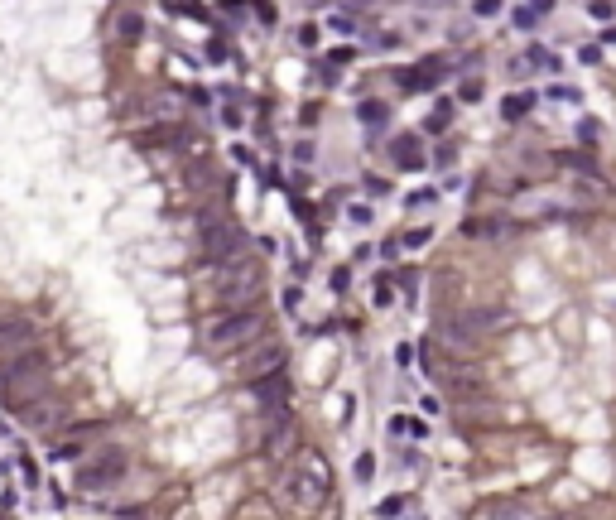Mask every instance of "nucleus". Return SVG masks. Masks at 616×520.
<instances>
[{
    "instance_id": "obj_1",
    "label": "nucleus",
    "mask_w": 616,
    "mask_h": 520,
    "mask_svg": "<svg viewBox=\"0 0 616 520\" xmlns=\"http://www.w3.org/2000/svg\"><path fill=\"white\" fill-rule=\"evenodd\" d=\"M260 332H265V318L260 313H221V318L207 323L203 337H207L212 352H236V347L260 342Z\"/></svg>"
},
{
    "instance_id": "obj_2",
    "label": "nucleus",
    "mask_w": 616,
    "mask_h": 520,
    "mask_svg": "<svg viewBox=\"0 0 616 520\" xmlns=\"http://www.w3.org/2000/svg\"><path fill=\"white\" fill-rule=\"evenodd\" d=\"M44 395V357L34 352V357H24V361H15L10 371H5V386H0V400L10 405V410H29L34 400Z\"/></svg>"
},
{
    "instance_id": "obj_3",
    "label": "nucleus",
    "mask_w": 616,
    "mask_h": 520,
    "mask_svg": "<svg viewBox=\"0 0 616 520\" xmlns=\"http://www.w3.org/2000/svg\"><path fill=\"white\" fill-rule=\"evenodd\" d=\"M34 352H39V323L24 313H10L0 323V371H10L15 361H24Z\"/></svg>"
},
{
    "instance_id": "obj_4",
    "label": "nucleus",
    "mask_w": 616,
    "mask_h": 520,
    "mask_svg": "<svg viewBox=\"0 0 616 520\" xmlns=\"http://www.w3.org/2000/svg\"><path fill=\"white\" fill-rule=\"evenodd\" d=\"M260 294V265L255 260H231L221 270V304H231V313H246L241 304H251Z\"/></svg>"
},
{
    "instance_id": "obj_5",
    "label": "nucleus",
    "mask_w": 616,
    "mask_h": 520,
    "mask_svg": "<svg viewBox=\"0 0 616 520\" xmlns=\"http://www.w3.org/2000/svg\"><path fill=\"white\" fill-rule=\"evenodd\" d=\"M323 496H327V487H323V482H308V472L299 467L294 477H284L280 506H284V511H289L294 520H304V516H313V511L323 506Z\"/></svg>"
},
{
    "instance_id": "obj_6",
    "label": "nucleus",
    "mask_w": 616,
    "mask_h": 520,
    "mask_svg": "<svg viewBox=\"0 0 616 520\" xmlns=\"http://www.w3.org/2000/svg\"><path fill=\"white\" fill-rule=\"evenodd\" d=\"M120 477H125V453H116V448H111V453H97L92 463L78 467V487H82V492H106V487H116Z\"/></svg>"
},
{
    "instance_id": "obj_7",
    "label": "nucleus",
    "mask_w": 616,
    "mask_h": 520,
    "mask_svg": "<svg viewBox=\"0 0 616 520\" xmlns=\"http://www.w3.org/2000/svg\"><path fill=\"white\" fill-rule=\"evenodd\" d=\"M472 520H539V511L520 496H496V501H482L472 511Z\"/></svg>"
},
{
    "instance_id": "obj_8",
    "label": "nucleus",
    "mask_w": 616,
    "mask_h": 520,
    "mask_svg": "<svg viewBox=\"0 0 616 520\" xmlns=\"http://www.w3.org/2000/svg\"><path fill=\"white\" fill-rule=\"evenodd\" d=\"M280 361H284V347L270 337V342H260L246 361H241V376L246 381H260V376H270V371H280Z\"/></svg>"
},
{
    "instance_id": "obj_9",
    "label": "nucleus",
    "mask_w": 616,
    "mask_h": 520,
    "mask_svg": "<svg viewBox=\"0 0 616 520\" xmlns=\"http://www.w3.org/2000/svg\"><path fill=\"white\" fill-rule=\"evenodd\" d=\"M433 82H438V63H424V68L400 73V87H405V92H428Z\"/></svg>"
},
{
    "instance_id": "obj_10",
    "label": "nucleus",
    "mask_w": 616,
    "mask_h": 520,
    "mask_svg": "<svg viewBox=\"0 0 616 520\" xmlns=\"http://www.w3.org/2000/svg\"><path fill=\"white\" fill-rule=\"evenodd\" d=\"M58 419H63L58 405H29V410H24V424H29V429H53Z\"/></svg>"
},
{
    "instance_id": "obj_11",
    "label": "nucleus",
    "mask_w": 616,
    "mask_h": 520,
    "mask_svg": "<svg viewBox=\"0 0 616 520\" xmlns=\"http://www.w3.org/2000/svg\"><path fill=\"white\" fill-rule=\"evenodd\" d=\"M525 63H529V68H544V73H563V63H559L549 48H539V44H529V48H525Z\"/></svg>"
},
{
    "instance_id": "obj_12",
    "label": "nucleus",
    "mask_w": 616,
    "mask_h": 520,
    "mask_svg": "<svg viewBox=\"0 0 616 520\" xmlns=\"http://www.w3.org/2000/svg\"><path fill=\"white\" fill-rule=\"evenodd\" d=\"M529 106H534V92H511V97L501 102V116H506V120H520Z\"/></svg>"
},
{
    "instance_id": "obj_13",
    "label": "nucleus",
    "mask_w": 616,
    "mask_h": 520,
    "mask_svg": "<svg viewBox=\"0 0 616 520\" xmlns=\"http://www.w3.org/2000/svg\"><path fill=\"white\" fill-rule=\"evenodd\" d=\"M419 145H414V135H405L400 145H395V164L400 169H424V154H414Z\"/></svg>"
},
{
    "instance_id": "obj_14",
    "label": "nucleus",
    "mask_w": 616,
    "mask_h": 520,
    "mask_svg": "<svg viewBox=\"0 0 616 520\" xmlns=\"http://www.w3.org/2000/svg\"><path fill=\"white\" fill-rule=\"evenodd\" d=\"M544 15H549V5H520L511 19H515V29H534V24H539Z\"/></svg>"
},
{
    "instance_id": "obj_15",
    "label": "nucleus",
    "mask_w": 616,
    "mask_h": 520,
    "mask_svg": "<svg viewBox=\"0 0 616 520\" xmlns=\"http://www.w3.org/2000/svg\"><path fill=\"white\" fill-rule=\"evenodd\" d=\"M448 125H453V102H438L428 116V130H448Z\"/></svg>"
},
{
    "instance_id": "obj_16",
    "label": "nucleus",
    "mask_w": 616,
    "mask_h": 520,
    "mask_svg": "<svg viewBox=\"0 0 616 520\" xmlns=\"http://www.w3.org/2000/svg\"><path fill=\"white\" fill-rule=\"evenodd\" d=\"M386 116H390V111H386L381 102H366V106H361V120H366V125H381Z\"/></svg>"
},
{
    "instance_id": "obj_17",
    "label": "nucleus",
    "mask_w": 616,
    "mask_h": 520,
    "mask_svg": "<svg viewBox=\"0 0 616 520\" xmlns=\"http://www.w3.org/2000/svg\"><path fill=\"white\" fill-rule=\"evenodd\" d=\"M376 477V463H371V453H361L356 458V482H371Z\"/></svg>"
},
{
    "instance_id": "obj_18",
    "label": "nucleus",
    "mask_w": 616,
    "mask_h": 520,
    "mask_svg": "<svg viewBox=\"0 0 616 520\" xmlns=\"http://www.w3.org/2000/svg\"><path fill=\"white\" fill-rule=\"evenodd\" d=\"M549 97H554V102H568V106H578V102H583V92H578V87H554Z\"/></svg>"
},
{
    "instance_id": "obj_19",
    "label": "nucleus",
    "mask_w": 616,
    "mask_h": 520,
    "mask_svg": "<svg viewBox=\"0 0 616 520\" xmlns=\"http://www.w3.org/2000/svg\"><path fill=\"white\" fill-rule=\"evenodd\" d=\"M120 29H125V39H140V15L125 10V15H120Z\"/></svg>"
},
{
    "instance_id": "obj_20",
    "label": "nucleus",
    "mask_w": 616,
    "mask_h": 520,
    "mask_svg": "<svg viewBox=\"0 0 616 520\" xmlns=\"http://www.w3.org/2000/svg\"><path fill=\"white\" fill-rule=\"evenodd\" d=\"M563 159H568V164H573V169H583V174H597V164H592V159H588V154H563ZM597 179H602V174H597Z\"/></svg>"
},
{
    "instance_id": "obj_21",
    "label": "nucleus",
    "mask_w": 616,
    "mask_h": 520,
    "mask_svg": "<svg viewBox=\"0 0 616 520\" xmlns=\"http://www.w3.org/2000/svg\"><path fill=\"white\" fill-rule=\"evenodd\" d=\"M597 135H602L597 120H583V125H578V140H597Z\"/></svg>"
},
{
    "instance_id": "obj_22",
    "label": "nucleus",
    "mask_w": 616,
    "mask_h": 520,
    "mask_svg": "<svg viewBox=\"0 0 616 520\" xmlns=\"http://www.w3.org/2000/svg\"><path fill=\"white\" fill-rule=\"evenodd\" d=\"M299 44H304V48H313V44H318V29H313V24H304V29H299Z\"/></svg>"
},
{
    "instance_id": "obj_23",
    "label": "nucleus",
    "mask_w": 616,
    "mask_h": 520,
    "mask_svg": "<svg viewBox=\"0 0 616 520\" xmlns=\"http://www.w3.org/2000/svg\"><path fill=\"white\" fill-rule=\"evenodd\" d=\"M482 97V82H462V102H477Z\"/></svg>"
},
{
    "instance_id": "obj_24",
    "label": "nucleus",
    "mask_w": 616,
    "mask_h": 520,
    "mask_svg": "<svg viewBox=\"0 0 616 520\" xmlns=\"http://www.w3.org/2000/svg\"><path fill=\"white\" fill-rule=\"evenodd\" d=\"M602 39H607V44H616V24H612V29H602Z\"/></svg>"
}]
</instances>
